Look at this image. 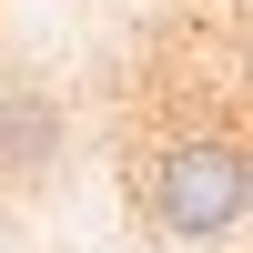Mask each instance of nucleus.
Segmentation results:
<instances>
[{"instance_id": "f257e3e1", "label": "nucleus", "mask_w": 253, "mask_h": 253, "mask_svg": "<svg viewBox=\"0 0 253 253\" xmlns=\"http://www.w3.org/2000/svg\"><path fill=\"white\" fill-rule=\"evenodd\" d=\"M243 203H253V162H243L233 132H172V142L152 152V172H142V223L172 233V243L233 233Z\"/></svg>"}, {"instance_id": "f03ea898", "label": "nucleus", "mask_w": 253, "mask_h": 253, "mask_svg": "<svg viewBox=\"0 0 253 253\" xmlns=\"http://www.w3.org/2000/svg\"><path fill=\"white\" fill-rule=\"evenodd\" d=\"M51 152V112L31 91H0V162H41Z\"/></svg>"}, {"instance_id": "7ed1b4c3", "label": "nucleus", "mask_w": 253, "mask_h": 253, "mask_svg": "<svg viewBox=\"0 0 253 253\" xmlns=\"http://www.w3.org/2000/svg\"><path fill=\"white\" fill-rule=\"evenodd\" d=\"M0 253H10V243H0Z\"/></svg>"}]
</instances>
